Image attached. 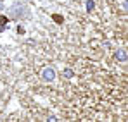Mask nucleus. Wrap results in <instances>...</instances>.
Here are the masks:
<instances>
[{
    "label": "nucleus",
    "mask_w": 128,
    "mask_h": 122,
    "mask_svg": "<svg viewBox=\"0 0 128 122\" xmlns=\"http://www.w3.org/2000/svg\"><path fill=\"white\" fill-rule=\"evenodd\" d=\"M52 19L56 21V22H57V24H62V22H64L62 16H59V14H54V16H52Z\"/></svg>",
    "instance_id": "nucleus-3"
},
{
    "label": "nucleus",
    "mask_w": 128,
    "mask_h": 122,
    "mask_svg": "<svg viewBox=\"0 0 128 122\" xmlns=\"http://www.w3.org/2000/svg\"><path fill=\"white\" fill-rule=\"evenodd\" d=\"M86 7H88V9H90V10H92V9H94V7H95V3H94V2H92V0H86Z\"/></svg>",
    "instance_id": "nucleus-5"
},
{
    "label": "nucleus",
    "mask_w": 128,
    "mask_h": 122,
    "mask_svg": "<svg viewBox=\"0 0 128 122\" xmlns=\"http://www.w3.org/2000/svg\"><path fill=\"white\" fill-rule=\"evenodd\" d=\"M116 59L121 60V62H126V52L125 50H118L116 52Z\"/></svg>",
    "instance_id": "nucleus-2"
},
{
    "label": "nucleus",
    "mask_w": 128,
    "mask_h": 122,
    "mask_svg": "<svg viewBox=\"0 0 128 122\" xmlns=\"http://www.w3.org/2000/svg\"><path fill=\"white\" fill-rule=\"evenodd\" d=\"M42 78L45 81H52L54 78H56V72H54V69L52 67H45L42 71Z\"/></svg>",
    "instance_id": "nucleus-1"
},
{
    "label": "nucleus",
    "mask_w": 128,
    "mask_h": 122,
    "mask_svg": "<svg viewBox=\"0 0 128 122\" xmlns=\"http://www.w3.org/2000/svg\"><path fill=\"white\" fill-rule=\"evenodd\" d=\"M64 78H73V76H74V72H73V71H71V69H64Z\"/></svg>",
    "instance_id": "nucleus-4"
}]
</instances>
